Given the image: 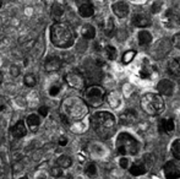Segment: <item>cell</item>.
<instances>
[{
	"mask_svg": "<svg viewBox=\"0 0 180 179\" xmlns=\"http://www.w3.org/2000/svg\"><path fill=\"white\" fill-rule=\"evenodd\" d=\"M49 37L52 44L60 49L70 48L75 43V33L72 28L63 22H56L50 26Z\"/></svg>",
	"mask_w": 180,
	"mask_h": 179,
	"instance_id": "cell-1",
	"label": "cell"
},
{
	"mask_svg": "<svg viewBox=\"0 0 180 179\" xmlns=\"http://www.w3.org/2000/svg\"><path fill=\"white\" fill-rule=\"evenodd\" d=\"M91 125L95 133L103 140L112 137L115 133V118L112 113L102 110L97 112L91 117Z\"/></svg>",
	"mask_w": 180,
	"mask_h": 179,
	"instance_id": "cell-2",
	"label": "cell"
},
{
	"mask_svg": "<svg viewBox=\"0 0 180 179\" xmlns=\"http://www.w3.org/2000/svg\"><path fill=\"white\" fill-rule=\"evenodd\" d=\"M62 109H63V115L69 122H78L88 114V106L85 102V100L71 96L66 97L63 103H62Z\"/></svg>",
	"mask_w": 180,
	"mask_h": 179,
	"instance_id": "cell-3",
	"label": "cell"
},
{
	"mask_svg": "<svg viewBox=\"0 0 180 179\" xmlns=\"http://www.w3.org/2000/svg\"><path fill=\"white\" fill-rule=\"evenodd\" d=\"M115 146H116L118 154L122 155L123 157L136 155L138 151V147H140L137 140L128 133H120L118 135Z\"/></svg>",
	"mask_w": 180,
	"mask_h": 179,
	"instance_id": "cell-4",
	"label": "cell"
},
{
	"mask_svg": "<svg viewBox=\"0 0 180 179\" xmlns=\"http://www.w3.org/2000/svg\"><path fill=\"white\" fill-rule=\"evenodd\" d=\"M164 100L157 93H146L141 98V108L145 113L149 115H157L164 110Z\"/></svg>",
	"mask_w": 180,
	"mask_h": 179,
	"instance_id": "cell-5",
	"label": "cell"
},
{
	"mask_svg": "<svg viewBox=\"0 0 180 179\" xmlns=\"http://www.w3.org/2000/svg\"><path fill=\"white\" fill-rule=\"evenodd\" d=\"M104 96L105 92L99 85H92L85 90V102L87 106L89 104L92 107H99L104 102Z\"/></svg>",
	"mask_w": 180,
	"mask_h": 179,
	"instance_id": "cell-6",
	"label": "cell"
},
{
	"mask_svg": "<svg viewBox=\"0 0 180 179\" xmlns=\"http://www.w3.org/2000/svg\"><path fill=\"white\" fill-rule=\"evenodd\" d=\"M65 81L66 83L76 90H83L86 87V79L83 75L78 71H70L65 75Z\"/></svg>",
	"mask_w": 180,
	"mask_h": 179,
	"instance_id": "cell-7",
	"label": "cell"
},
{
	"mask_svg": "<svg viewBox=\"0 0 180 179\" xmlns=\"http://www.w3.org/2000/svg\"><path fill=\"white\" fill-rule=\"evenodd\" d=\"M162 23L167 28H174L180 26V14L175 9H168L163 15Z\"/></svg>",
	"mask_w": 180,
	"mask_h": 179,
	"instance_id": "cell-8",
	"label": "cell"
},
{
	"mask_svg": "<svg viewBox=\"0 0 180 179\" xmlns=\"http://www.w3.org/2000/svg\"><path fill=\"white\" fill-rule=\"evenodd\" d=\"M163 174L165 179H179L180 178V163L178 161H168L163 166Z\"/></svg>",
	"mask_w": 180,
	"mask_h": 179,
	"instance_id": "cell-9",
	"label": "cell"
},
{
	"mask_svg": "<svg viewBox=\"0 0 180 179\" xmlns=\"http://www.w3.org/2000/svg\"><path fill=\"white\" fill-rule=\"evenodd\" d=\"M78 15L83 19L92 17L95 15V6L89 0H81L78 4Z\"/></svg>",
	"mask_w": 180,
	"mask_h": 179,
	"instance_id": "cell-10",
	"label": "cell"
},
{
	"mask_svg": "<svg viewBox=\"0 0 180 179\" xmlns=\"http://www.w3.org/2000/svg\"><path fill=\"white\" fill-rule=\"evenodd\" d=\"M63 65V62H62V58L59 56H48L44 62V69L45 71L48 73H54V71H58Z\"/></svg>",
	"mask_w": 180,
	"mask_h": 179,
	"instance_id": "cell-11",
	"label": "cell"
},
{
	"mask_svg": "<svg viewBox=\"0 0 180 179\" xmlns=\"http://www.w3.org/2000/svg\"><path fill=\"white\" fill-rule=\"evenodd\" d=\"M157 90L158 92L163 96H170L174 93V90H175V85L173 81L168 80V79H164V80H161L157 85Z\"/></svg>",
	"mask_w": 180,
	"mask_h": 179,
	"instance_id": "cell-12",
	"label": "cell"
},
{
	"mask_svg": "<svg viewBox=\"0 0 180 179\" xmlns=\"http://www.w3.org/2000/svg\"><path fill=\"white\" fill-rule=\"evenodd\" d=\"M153 70H155V66L146 58V59H143L142 63H141V66L138 69V75L142 79H149L152 76V74H153Z\"/></svg>",
	"mask_w": 180,
	"mask_h": 179,
	"instance_id": "cell-13",
	"label": "cell"
},
{
	"mask_svg": "<svg viewBox=\"0 0 180 179\" xmlns=\"http://www.w3.org/2000/svg\"><path fill=\"white\" fill-rule=\"evenodd\" d=\"M112 10L115 16H118L119 19H124L129 14V5L124 2H118L112 5Z\"/></svg>",
	"mask_w": 180,
	"mask_h": 179,
	"instance_id": "cell-14",
	"label": "cell"
},
{
	"mask_svg": "<svg viewBox=\"0 0 180 179\" xmlns=\"http://www.w3.org/2000/svg\"><path fill=\"white\" fill-rule=\"evenodd\" d=\"M174 120L173 118H167V119H161L158 123V131L161 134H170L174 131Z\"/></svg>",
	"mask_w": 180,
	"mask_h": 179,
	"instance_id": "cell-15",
	"label": "cell"
},
{
	"mask_svg": "<svg viewBox=\"0 0 180 179\" xmlns=\"http://www.w3.org/2000/svg\"><path fill=\"white\" fill-rule=\"evenodd\" d=\"M41 125V117L37 113H31L26 118V127L31 131H37Z\"/></svg>",
	"mask_w": 180,
	"mask_h": 179,
	"instance_id": "cell-16",
	"label": "cell"
},
{
	"mask_svg": "<svg viewBox=\"0 0 180 179\" xmlns=\"http://www.w3.org/2000/svg\"><path fill=\"white\" fill-rule=\"evenodd\" d=\"M11 134L15 139H22L27 134V127L23 120H18L12 128H11Z\"/></svg>",
	"mask_w": 180,
	"mask_h": 179,
	"instance_id": "cell-17",
	"label": "cell"
},
{
	"mask_svg": "<svg viewBox=\"0 0 180 179\" xmlns=\"http://www.w3.org/2000/svg\"><path fill=\"white\" fill-rule=\"evenodd\" d=\"M137 120V113L132 109H128L120 115V122L122 124H132Z\"/></svg>",
	"mask_w": 180,
	"mask_h": 179,
	"instance_id": "cell-18",
	"label": "cell"
},
{
	"mask_svg": "<svg viewBox=\"0 0 180 179\" xmlns=\"http://www.w3.org/2000/svg\"><path fill=\"white\" fill-rule=\"evenodd\" d=\"M132 23L136 27H143L145 28V27L149 26L151 21H149L148 16H146L145 14H135L132 16Z\"/></svg>",
	"mask_w": 180,
	"mask_h": 179,
	"instance_id": "cell-19",
	"label": "cell"
},
{
	"mask_svg": "<svg viewBox=\"0 0 180 179\" xmlns=\"http://www.w3.org/2000/svg\"><path fill=\"white\" fill-rule=\"evenodd\" d=\"M81 35L85 39H93L96 37V28L95 26L89 25V23H86L82 26L81 28Z\"/></svg>",
	"mask_w": 180,
	"mask_h": 179,
	"instance_id": "cell-20",
	"label": "cell"
},
{
	"mask_svg": "<svg viewBox=\"0 0 180 179\" xmlns=\"http://www.w3.org/2000/svg\"><path fill=\"white\" fill-rule=\"evenodd\" d=\"M108 103L110 104L112 108H119L120 104H122V96H120L119 92L116 91H112L109 95H108V98H107Z\"/></svg>",
	"mask_w": 180,
	"mask_h": 179,
	"instance_id": "cell-21",
	"label": "cell"
},
{
	"mask_svg": "<svg viewBox=\"0 0 180 179\" xmlns=\"http://www.w3.org/2000/svg\"><path fill=\"white\" fill-rule=\"evenodd\" d=\"M146 164L145 162H135L131 167H130V173L135 177H138V175H142L146 173Z\"/></svg>",
	"mask_w": 180,
	"mask_h": 179,
	"instance_id": "cell-22",
	"label": "cell"
},
{
	"mask_svg": "<svg viewBox=\"0 0 180 179\" xmlns=\"http://www.w3.org/2000/svg\"><path fill=\"white\" fill-rule=\"evenodd\" d=\"M168 68H169V71L174 75H178L180 76V56H176L174 59L169 62L168 64Z\"/></svg>",
	"mask_w": 180,
	"mask_h": 179,
	"instance_id": "cell-23",
	"label": "cell"
},
{
	"mask_svg": "<svg viewBox=\"0 0 180 179\" xmlns=\"http://www.w3.org/2000/svg\"><path fill=\"white\" fill-rule=\"evenodd\" d=\"M56 166L60 167L62 169H64V168H70V167L72 166V160H71V157L63 155V156H60V157L56 158Z\"/></svg>",
	"mask_w": 180,
	"mask_h": 179,
	"instance_id": "cell-24",
	"label": "cell"
},
{
	"mask_svg": "<svg viewBox=\"0 0 180 179\" xmlns=\"http://www.w3.org/2000/svg\"><path fill=\"white\" fill-rule=\"evenodd\" d=\"M137 37H138L140 46H147V44H149L152 42V36L148 31H141Z\"/></svg>",
	"mask_w": 180,
	"mask_h": 179,
	"instance_id": "cell-25",
	"label": "cell"
},
{
	"mask_svg": "<svg viewBox=\"0 0 180 179\" xmlns=\"http://www.w3.org/2000/svg\"><path fill=\"white\" fill-rule=\"evenodd\" d=\"M170 152L175 160L180 161V139L173 141V144L170 145Z\"/></svg>",
	"mask_w": 180,
	"mask_h": 179,
	"instance_id": "cell-26",
	"label": "cell"
},
{
	"mask_svg": "<svg viewBox=\"0 0 180 179\" xmlns=\"http://www.w3.org/2000/svg\"><path fill=\"white\" fill-rule=\"evenodd\" d=\"M85 173H86V175L89 177V178L97 177V167H96V164H95L93 162L87 163V166L85 167Z\"/></svg>",
	"mask_w": 180,
	"mask_h": 179,
	"instance_id": "cell-27",
	"label": "cell"
},
{
	"mask_svg": "<svg viewBox=\"0 0 180 179\" xmlns=\"http://www.w3.org/2000/svg\"><path fill=\"white\" fill-rule=\"evenodd\" d=\"M23 83L27 87H35L37 85V77L35 74H26L23 77Z\"/></svg>",
	"mask_w": 180,
	"mask_h": 179,
	"instance_id": "cell-28",
	"label": "cell"
},
{
	"mask_svg": "<svg viewBox=\"0 0 180 179\" xmlns=\"http://www.w3.org/2000/svg\"><path fill=\"white\" fill-rule=\"evenodd\" d=\"M60 91H62V86L58 85V83H53L48 88V93L50 97H56L60 93Z\"/></svg>",
	"mask_w": 180,
	"mask_h": 179,
	"instance_id": "cell-29",
	"label": "cell"
},
{
	"mask_svg": "<svg viewBox=\"0 0 180 179\" xmlns=\"http://www.w3.org/2000/svg\"><path fill=\"white\" fill-rule=\"evenodd\" d=\"M52 12H53V15H54L55 17H62V16L64 15L65 10H64V8L60 5V4H54V5L52 6Z\"/></svg>",
	"mask_w": 180,
	"mask_h": 179,
	"instance_id": "cell-30",
	"label": "cell"
},
{
	"mask_svg": "<svg viewBox=\"0 0 180 179\" xmlns=\"http://www.w3.org/2000/svg\"><path fill=\"white\" fill-rule=\"evenodd\" d=\"M105 55L109 60H114L116 58V49L113 46H107L105 47Z\"/></svg>",
	"mask_w": 180,
	"mask_h": 179,
	"instance_id": "cell-31",
	"label": "cell"
},
{
	"mask_svg": "<svg viewBox=\"0 0 180 179\" xmlns=\"http://www.w3.org/2000/svg\"><path fill=\"white\" fill-rule=\"evenodd\" d=\"M114 28H115V25H114L113 19H108L107 26H105V28H104L105 35H107V36H112V33L114 32Z\"/></svg>",
	"mask_w": 180,
	"mask_h": 179,
	"instance_id": "cell-32",
	"label": "cell"
},
{
	"mask_svg": "<svg viewBox=\"0 0 180 179\" xmlns=\"http://www.w3.org/2000/svg\"><path fill=\"white\" fill-rule=\"evenodd\" d=\"M135 55H136V52L135 50H128L124 55H123V63L124 64H129L132 59L135 58Z\"/></svg>",
	"mask_w": 180,
	"mask_h": 179,
	"instance_id": "cell-33",
	"label": "cell"
},
{
	"mask_svg": "<svg viewBox=\"0 0 180 179\" xmlns=\"http://www.w3.org/2000/svg\"><path fill=\"white\" fill-rule=\"evenodd\" d=\"M50 175L54 177V178H59V177H62L63 175V169L58 167V166H54L50 168Z\"/></svg>",
	"mask_w": 180,
	"mask_h": 179,
	"instance_id": "cell-34",
	"label": "cell"
},
{
	"mask_svg": "<svg viewBox=\"0 0 180 179\" xmlns=\"http://www.w3.org/2000/svg\"><path fill=\"white\" fill-rule=\"evenodd\" d=\"M162 5H163V3L161 2V0H157V2H155V3L152 4V8H151L152 12H153V14H157V12H159V11H161V8H162Z\"/></svg>",
	"mask_w": 180,
	"mask_h": 179,
	"instance_id": "cell-35",
	"label": "cell"
},
{
	"mask_svg": "<svg viewBox=\"0 0 180 179\" xmlns=\"http://www.w3.org/2000/svg\"><path fill=\"white\" fill-rule=\"evenodd\" d=\"M20 73H21V70H20V68L17 65H11L10 66V74H11L12 77H17L20 75Z\"/></svg>",
	"mask_w": 180,
	"mask_h": 179,
	"instance_id": "cell-36",
	"label": "cell"
},
{
	"mask_svg": "<svg viewBox=\"0 0 180 179\" xmlns=\"http://www.w3.org/2000/svg\"><path fill=\"white\" fill-rule=\"evenodd\" d=\"M172 46H174L175 48L180 49V33H176V35L172 38Z\"/></svg>",
	"mask_w": 180,
	"mask_h": 179,
	"instance_id": "cell-37",
	"label": "cell"
},
{
	"mask_svg": "<svg viewBox=\"0 0 180 179\" xmlns=\"http://www.w3.org/2000/svg\"><path fill=\"white\" fill-rule=\"evenodd\" d=\"M48 113H49V108L47 107V106H41L39 107V109H38V115L39 117H47L48 115Z\"/></svg>",
	"mask_w": 180,
	"mask_h": 179,
	"instance_id": "cell-38",
	"label": "cell"
},
{
	"mask_svg": "<svg viewBox=\"0 0 180 179\" xmlns=\"http://www.w3.org/2000/svg\"><path fill=\"white\" fill-rule=\"evenodd\" d=\"M119 164H120V167H122V168H128V166H129V160H128L126 157L120 158Z\"/></svg>",
	"mask_w": 180,
	"mask_h": 179,
	"instance_id": "cell-39",
	"label": "cell"
},
{
	"mask_svg": "<svg viewBox=\"0 0 180 179\" xmlns=\"http://www.w3.org/2000/svg\"><path fill=\"white\" fill-rule=\"evenodd\" d=\"M58 144H59V146H66L68 145V139L65 136H60L59 140H58Z\"/></svg>",
	"mask_w": 180,
	"mask_h": 179,
	"instance_id": "cell-40",
	"label": "cell"
},
{
	"mask_svg": "<svg viewBox=\"0 0 180 179\" xmlns=\"http://www.w3.org/2000/svg\"><path fill=\"white\" fill-rule=\"evenodd\" d=\"M3 77H4L3 73H0V83H2V82H3Z\"/></svg>",
	"mask_w": 180,
	"mask_h": 179,
	"instance_id": "cell-41",
	"label": "cell"
},
{
	"mask_svg": "<svg viewBox=\"0 0 180 179\" xmlns=\"http://www.w3.org/2000/svg\"><path fill=\"white\" fill-rule=\"evenodd\" d=\"M130 2H134V3H141L143 0H130Z\"/></svg>",
	"mask_w": 180,
	"mask_h": 179,
	"instance_id": "cell-42",
	"label": "cell"
},
{
	"mask_svg": "<svg viewBox=\"0 0 180 179\" xmlns=\"http://www.w3.org/2000/svg\"><path fill=\"white\" fill-rule=\"evenodd\" d=\"M4 108H5V106H4V104L0 106V110H4Z\"/></svg>",
	"mask_w": 180,
	"mask_h": 179,
	"instance_id": "cell-43",
	"label": "cell"
},
{
	"mask_svg": "<svg viewBox=\"0 0 180 179\" xmlns=\"http://www.w3.org/2000/svg\"><path fill=\"white\" fill-rule=\"evenodd\" d=\"M18 179H28V178H27V177L25 175V177H21V178H18Z\"/></svg>",
	"mask_w": 180,
	"mask_h": 179,
	"instance_id": "cell-44",
	"label": "cell"
},
{
	"mask_svg": "<svg viewBox=\"0 0 180 179\" xmlns=\"http://www.w3.org/2000/svg\"><path fill=\"white\" fill-rule=\"evenodd\" d=\"M2 6H3V2H2V0H0V9H2Z\"/></svg>",
	"mask_w": 180,
	"mask_h": 179,
	"instance_id": "cell-45",
	"label": "cell"
},
{
	"mask_svg": "<svg viewBox=\"0 0 180 179\" xmlns=\"http://www.w3.org/2000/svg\"><path fill=\"white\" fill-rule=\"evenodd\" d=\"M14 2H15V0H14Z\"/></svg>",
	"mask_w": 180,
	"mask_h": 179,
	"instance_id": "cell-46",
	"label": "cell"
}]
</instances>
